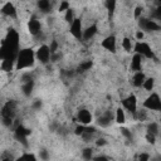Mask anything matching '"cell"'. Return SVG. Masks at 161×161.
<instances>
[{"label":"cell","mask_w":161,"mask_h":161,"mask_svg":"<svg viewBox=\"0 0 161 161\" xmlns=\"http://www.w3.org/2000/svg\"><path fill=\"white\" fill-rule=\"evenodd\" d=\"M59 58H62V54L61 53H54V54H52V57H50V62H58V59Z\"/></svg>","instance_id":"60d3db41"},{"label":"cell","mask_w":161,"mask_h":161,"mask_svg":"<svg viewBox=\"0 0 161 161\" xmlns=\"http://www.w3.org/2000/svg\"><path fill=\"white\" fill-rule=\"evenodd\" d=\"M77 120L79 122V125H83V126H87L92 122V113L88 111V109L83 108V109H79L78 113H77Z\"/></svg>","instance_id":"ba28073f"},{"label":"cell","mask_w":161,"mask_h":161,"mask_svg":"<svg viewBox=\"0 0 161 161\" xmlns=\"http://www.w3.org/2000/svg\"><path fill=\"white\" fill-rule=\"evenodd\" d=\"M84 130H86V126H83V125H78L77 127L74 129V133L77 135V136H82Z\"/></svg>","instance_id":"f546056e"},{"label":"cell","mask_w":161,"mask_h":161,"mask_svg":"<svg viewBox=\"0 0 161 161\" xmlns=\"http://www.w3.org/2000/svg\"><path fill=\"white\" fill-rule=\"evenodd\" d=\"M14 113H15V102L14 101H9L3 106L2 109V117H12L14 118Z\"/></svg>","instance_id":"8fae6325"},{"label":"cell","mask_w":161,"mask_h":161,"mask_svg":"<svg viewBox=\"0 0 161 161\" xmlns=\"http://www.w3.org/2000/svg\"><path fill=\"white\" fill-rule=\"evenodd\" d=\"M3 125L6 127H10L13 125V118L12 117H3Z\"/></svg>","instance_id":"8d00e7d4"},{"label":"cell","mask_w":161,"mask_h":161,"mask_svg":"<svg viewBox=\"0 0 161 161\" xmlns=\"http://www.w3.org/2000/svg\"><path fill=\"white\" fill-rule=\"evenodd\" d=\"M13 61H3L2 62V69L3 71H5V72H9V71H12V68H13Z\"/></svg>","instance_id":"f1b7e54d"},{"label":"cell","mask_w":161,"mask_h":161,"mask_svg":"<svg viewBox=\"0 0 161 161\" xmlns=\"http://www.w3.org/2000/svg\"><path fill=\"white\" fill-rule=\"evenodd\" d=\"M105 49L109 50L111 53H115L116 52V37L115 35H108L107 38H105L102 40V43H101Z\"/></svg>","instance_id":"30bf717a"},{"label":"cell","mask_w":161,"mask_h":161,"mask_svg":"<svg viewBox=\"0 0 161 161\" xmlns=\"http://www.w3.org/2000/svg\"><path fill=\"white\" fill-rule=\"evenodd\" d=\"M160 122H161V118H160Z\"/></svg>","instance_id":"c3c4849f"},{"label":"cell","mask_w":161,"mask_h":161,"mask_svg":"<svg viewBox=\"0 0 161 161\" xmlns=\"http://www.w3.org/2000/svg\"><path fill=\"white\" fill-rule=\"evenodd\" d=\"M113 118H115V116L112 115V112L107 111L97 118V125L101 126V127H108L109 125H111V122L113 121Z\"/></svg>","instance_id":"9c48e42d"},{"label":"cell","mask_w":161,"mask_h":161,"mask_svg":"<svg viewBox=\"0 0 161 161\" xmlns=\"http://www.w3.org/2000/svg\"><path fill=\"white\" fill-rule=\"evenodd\" d=\"M96 33H97V25L92 24L91 27H88L86 30H83V39L84 40H89L91 38L95 37Z\"/></svg>","instance_id":"9a60e30c"},{"label":"cell","mask_w":161,"mask_h":161,"mask_svg":"<svg viewBox=\"0 0 161 161\" xmlns=\"http://www.w3.org/2000/svg\"><path fill=\"white\" fill-rule=\"evenodd\" d=\"M33 89H34V81H30V82H28V83H23L22 91H23V93H24V96L29 97V96L32 95Z\"/></svg>","instance_id":"e0dca14e"},{"label":"cell","mask_w":161,"mask_h":161,"mask_svg":"<svg viewBox=\"0 0 161 161\" xmlns=\"http://www.w3.org/2000/svg\"><path fill=\"white\" fill-rule=\"evenodd\" d=\"M141 13H142V8L141 6H136L135 8V13H133V16L136 19H140V16H141Z\"/></svg>","instance_id":"74e56055"},{"label":"cell","mask_w":161,"mask_h":161,"mask_svg":"<svg viewBox=\"0 0 161 161\" xmlns=\"http://www.w3.org/2000/svg\"><path fill=\"white\" fill-rule=\"evenodd\" d=\"M28 29H29V33L32 35H38L39 33L42 32V24H40V22L38 19L33 18L28 23Z\"/></svg>","instance_id":"7c38bea8"},{"label":"cell","mask_w":161,"mask_h":161,"mask_svg":"<svg viewBox=\"0 0 161 161\" xmlns=\"http://www.w3.org/2000/svg\"><path fill=\"white\" fill-rule=\"evenodd\" d=\"M115 120H116V122H117V123H120V125H122V123H125V122H126V116H125V111H123V109H122L121 107H118V108L116 109Z\"/></svg>","instance_id":"ac0fdd59"},{"label":"cell","mask_w":161,"mask_h":161,"mask_svg":"<svg viewBox=\"0 0 161 161\" xmlns=\"http://www.w3.org/2000/svg\"><path fill=\"white\" fill-rule=\"evenodd\" d=\"M107 143V141L105 140V139H98L97 141H96V145L97 146H103V145H106Z\"/></svg>","instance_id":"ee69618b"},{"label":"cell","mask_w":161,"mask_h":161,"mask_svg":"<svg viewBox=\"0 0 161 161\" xmlns=\"http://www.w3.org/2000/svg\"><path fill=\"white\" fill-rule=\"evenodd\" d=\"M39 156H40V159L43 160V161H48L49 160V154H48L47 150H40Z\"/></svg>","instance_id":"836d02e7"},{"label":"cell","mask_w":161,"mask_h":161,"mask_svg":"<svg viewBox=\"0 0 161 161\" xmlns=\"http://www.w3.org/2000/svg\"><path fill=\"white\" fill-rule=\"evenodd\" d=\"M122 106L129 111L130 113L135 115L137 112V98L135 95H130L129 97H126L125 99H122Z\"/></svg>","instance_id":"8992f818"},{"label":"cell","mask_w":161,"mask_h":161,"mask_svg":"<svg viewBox=\"0 0 161 161\" xmlns=\"http://www.w3.org/2000/svg\"><path fill=\"white\" fill-rule=\"evenodd\" d=\"M92 65H93V63H92L91 61L84 62V63H82V64L78 67V72H86V71H88V69L92 68Z\"/></svg>","instance_id":"83f0119b"},{"label":"cell","mask_w":161,"mask_h":161,"mask_svg":"<svg viewBox=\"0 0 161 161\" xmlns=\"http://www.w3.org/2000/svg\"><path fill=\"white\" fill-rule=\"evenodd\" d=\"M145 139H146V141L149 143H151V145H154V143L156 142V136H155V135H152V133H146Z\"/></svg>","instance_id":"4dcf8cb0"},{"label":"cell","mask_w":161,"mask_h":161,"mask_svg":"<svg viewBox=\"0 0 161 161\" xmlns=\"http://www.w3.org/2000/svg\"><path fill=\"white\" fill-rule=\"evenodd\" d=\"M64 19H65V22H67V23H69V24H72V23L74 22V19H75V18H74V12H73L72 8H69V9L65 12Z\"/></svg>","instance_id":"cb8c5ba5"},{"label":"cell","mask_w":161,"mask_h":161,"mask_svg":"<svg viewBox=\"0 0 161 161\" xmlns=\"http://www.w3.org/2000/svg\"><path fill=\"white\" fill-rule=\"evenodd\" d=\"M143 37H145V34H143L142 30H139V32L136 33V39H137V42H141V40L143 39Z\"/></svg>","instance_id":"7bdbcfd3"},{"label":"cell","mask_w":161,"mask_h":161,"mask_svg":"<svg viewBox=\"0 0 161 161\" xmlns=\"http://www.w3.org/2000/svg\"><path fill=\"white\" fill-rule=\"evenodd\" d=\"M38 6H39V9L43 12V13H48L50 12V3L48 2V0H39L38 2Z\"/></svg>","instance_id":"ffe728a7"},{"label":"cell","mask_w":161,"mask_h":161,"mask_svg":"<svg viewBox=\"0 0 161 161\" xmlns=\"http://www.w3.org/2000/svg\"><path fill=\"white\" fill-rule=\"evenodd\" d=\"M2 161H15V160H13L10 156H8V157H5V156H3V159H2Z\"/></svg>","instance_id":"7dc6e473"},{"label":"cell","mask_w":161,"mask_h":161,"mask_svg":"<svg viewBox=\"0 0 161 161\" xmlns=\"http://www.w3.org/2000/svg\"><path fill=\"white\" fill-rule=\"evenodd\" d=\"M147 133H152V135H156L159 133V123H156V122H151V123H149V126H147Z\"/></svg>","instance_id":"603a6c76"},{"label":"cell","mask_w":161,"mask_h":161,"mask_svg":"<svg viewBox=\"0 0 161 161\" xmlns=\"http://www.w3.org/2000/svg\"><path fill=\"white\" fill-rule=\"evenodd\" d=\"M42 101H39V99H37V101H34V103H33V108L34 109H39V108H42Z\"/></svg>","instance_id":"b9f144b4"},{"label":"cell","mask_w":161,"mask_h":161,"mask_svg":"<svg viewBox=\"0 0 161 161\" xmlns=\"http://www.w3.org/2000/svg\"><path fill=\"white\" fill-rule=\"evenodd\" d=\"M131 69L135 72H141V55L140 54H135L132 57V61H131Z\"/></svg>","instance_id":"2e32d148"},{"label":"cell","mask_w":161,"mask_h":161,"mask_svg":"<svg viewBox=\"0 0 161 161\" xmlns=\"http://www.w3.org/2000/svg\"><path fill=\"white\" fill-rule=\"evenodd\" d=\"M154 86H155V79L154 78H146L145 83H143V88H145L146 91H152L154 89Z\"/></svg>","instance_id":"4316f807"},{"label":"cell","mask_w":161,"mask_h":161,"mask_svg":"<svg viewBox=\"0 0 161 161\" xmlns=\"http://www.w3.org/2000/svg\"><path fill=\"white\" fill-rule=\"evenodd\" d=\"M71 33L75 39H83V30H82V22L81 19L75 18L71 24Z\"/></svg>","instance_id":"52a82bcc"},{"label":"cell","mask_w":161,"mask_h":161,"mask_svg":"<svg viewBox=\"0 0 161 161\" xmlns=\"http://www.w3.org/2000/svg\"><path fill=\"white\" fill-rule=\"evenodd\" d=\"M121 133L123 135L127 140H132V133H131L130 130H127V129H125V127H122V129H121Z\"/></svg>","instance_id":"1f68e13d"},{"label":"cell","mask_w":161,"mask_h":161,"mask_svg":"<svg viewBox=\"0 0 161 161\" xmlns=\"http://www.w3.org/2000/svg\"><path fill=\"white\" fill-rule=\"evenodd\" d=\"M34 62H35L34 50L30 48H25V49L19 50L18 57H16V62H15V68L16 69L29 68V67H33Z\"/></svg>","instance_id":"6da1fadb"},{"label":"cell","mask_w":161,"mask_h":161,"mask_svg":"<svg viewBox=\"0 0 161 161\" xmlns=\"http://www.w3.org/2000/svg\"><path fill=\"white\" fill-rule=\"evenodd\" d=\"M93 161H108V160H107V157H105V156H97V157L93 159Z\"/></svg>","instance_id":"bcb514c9"},{"label":"cell","mask_w":161,"mask_h":161,"mask_svg":"<svg viewBox=\"0 0 161 161\" xmlns=\"http://www.w3.org/2000/svg\"><path fill=\"white\" fill-rule=\"evenodd\" d=\"M160 136H161V132H160Z\"/></svg>","instance_id":"681fc988"},{"label":"cell","mask_w":161,"mask_h":161,"mask_svg":"<svg viewBox=\"0 0 161 161\" xmlns=\"http://www.w3.org/2000/svg\"><path fill=\"white\" fill-rule=\"evenodd\" d=\"M82 157L86 161H91L93 159V150L91 147H86L82 151Z\"/></svg>","instance_id":"44dd1931"},{"label":"cell","mask_w":161,"mask_h":161,"mask_svg":"<svg viewBox=\"0 0 161 161\" xmlns=\"http://www.w3.org/2000/svg\"><path fill=\"white\" fill-rule=\"evenodd\" d=\"M93 135H95V133H89V132H86V131H84L81 137L84 140V142H89V141L93 139Z\"/></svg>","instance_id":"d6a6232c"},{"label":"cell","mask_w":161,"mask_h":161,"mask_svg":"<svg viewBox=\"0 0 161 161\" xmlns=\"http://www.w3.org/2000/svg\"><path fill=\"white\" fill-rule=\"evenodd\" d=\"M30 81H33V77H32L30 73H25V74L22 75V82H23V83H28V82H30Z\"/></svg>","instance_id":"d590c367"},{"label":"cell","mask_w":161,"mask_h":161,"mask_svg":"<svg viewBox=\"0 0 161 161\" xmlns=\"http://www.w3.org/2000/svg\"><path fill=\"white\" fill-rule=\"evenodd\" d=\"M133 50L141 57H146L149 59L154 58V52L151 50L150 45L147 43H143V42H136V44L133 45Z\"/></svg>","instance_id":"3957f363"},{"label":"cell","mask_w":161,"mask_h":161,"mask_svg":"<svg viewBox=\"0 0 161 161\" xmlns=\"http://www.w3.org/2000/svg\"><path fill=\"white\" fill-rule=\"evenodd\" d=\"M50 52H52V54H54V53H57V49H58V43L55 40H53L52 43H50Z\"/></svg>","instance_id":"ab89813d"},{"label":"cell","mask_w":161,"mask_h":161,"mask_svg":"<svg viewBox=\"0 0 161 161\" xmlns=\"http://www.w3.org/2000/svg\"><path fill=\"white\" fill-rule=\"evenodd\" d=\"M15 161H38L35 155H33V154H23L22 156H19L18 159H16Z\"/></svg>","instance_id":"7402d4cb"},{"label":"cell","mask_w":161,"mask_h":161,"mask_svg":"<svg viewBox=\"0 0 161 161\" xmlns=\"http://www.w3.org/2000/svg\"><path fill=\"white\" fill-rule=\"evenodd\" d=\"M50 57H52V52H50V48L45 44L40 45L35 53V58L40 63L43 64H47L48 62H50Z\"/></svg>","instance_id":"277c9868"},{"label":"cell","mask_w":161,"mask_h":161,"mask_svg":"<svg viewBox=\"0 0 161 161\" xmlns=\"http://www.w3.org/2000/svg\"><path fill=\"white\" fill-rule=\"evenodd\" d=\"M2 13L6 16H10V18H16V9L12 3H5L2 8Z\"/></svg>","instance_id":"4fadbf2b"},{"label":"cell","mask_w":161,"mask_h":161,"mask_svg":"<svg viewBox=\"0 0 161 161\" xmlns=\"http://www.w3.org/2000/svg\"><path fill=\"white\" fill-rule=\"evenodd\" d=\"M69 9V3L68 2H62L59 5V12H67Z\"/></svg>","instance_id":"e575fe53"},{"label":"cell","mask_w":161,"mask_h":161,"mask_svg":"<svg viewBox=\"0 0 161 161\" xmlns=\"http://www.w3.org/2000/svg\"><path fill=\"white\" fill-rule=\"evenodd\" d=\"M86 132H89V133H96V129L92 126H86V130H84Z\"/></svg>","instance_id":"f6af8a7d"},{"label":"cell","mask_w":161,"mask_h":161,"mask_svg":"<svg viewBox=\"0 0 161 161\" xmlns=\"http://www.w3.org/2000/svg\"><path fill=\"white\" fill-rule=\"evenodd\" d=\"M122 47H123V49L126 50V52H131V49L133 48L131 39H130V38H127V37L123 38V40H122Z\"/></svg>","instance_id":"484cf974"},{"label":"cell","mask_w":161,"mask_h":161,"mask_svg":"<svg viewBox=\"0 0 161 161\" xmlns=\"http://www.w3.org/2000/svg\"><path fill=\"white\" fill-rule=\"evenodd\" d=\"M133 117L136 118V120H139V121H145L146 118H147V112H146V109H140V111H137L136 113L133 115Z\"/></svg>","instance_id":"d4e9b609"},{"label":"cell","mask_w":161,"mask_h":161,"mask_svg":"<svg viewBox=\"0 0 161 161\" xmlns=\"http://www.w3.org/2000/svg\"><path fill=\"white\" fill-rule=\"evenodd\" d=\"M143 107L150 111H161V98L157 93H151L143 102Z\"/></svg>","instance_id":"7a4b0ae2"},{"label":"cell","mask_w":161,"mask_h":161,"mask_svg":"<svg viewBox=\"0 0 161 161\" xmlns=\"http://www.w3.org/2000/svg\"><path fill=\"white\" fill-rule=\"evenodd\" d=\"M139 161H150V155L146 152H142L139 155Z\"/></svg>","instance_id":"f35d334b"},{"label":"cell","mask_w":161,"mask_h":161,"mask_svg":"<svg viewBox=\"0 0 161 161\" xmlns=\"http://www.w3.org/2000/svg\"><path fill=\"white\" fill-rule=\"evenodd\" d=\"M145 81H146V75L143 74L142 72L135 73L133 78H132V83H133L135 87H142L143 83H145Z\"/></svg>","instance_id":"5bb4252c"},{"label":"cell","mask_w":161,"mask_h":161,"mask_svg":"<svg viewBox=\"0 0 161 161\" xmlns=\"http://www.w3.org/2000/svg\"><path fill=\"white\" fill-rule=\"evenodd\" d=\"M139 27L141 28V30H147V32H157L161 30V27L154 20L147 19V18H140L139 19Z\"/></svg>","instance_id":"5b68a950"},{"label":"cell","mask_w":161,"mask_h":161,"mask_svg":"<svg viewBox=\"0 0 161 161\" xmlns=\"http://www.w3.org/2000/svg\"><path fill=\"white\" fill-rule=\"evenodd\" d=\"M107 10H108V16L109 18H112V15L115 13V9H116V2L115 0H107V2L105 3Z\"/></svg>","instance_id":"d6986e66"}]
</instances>
